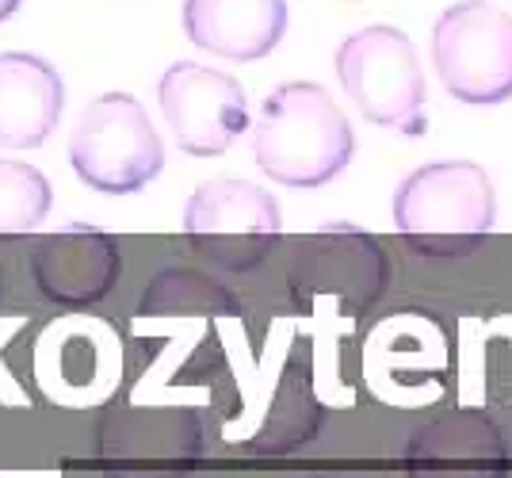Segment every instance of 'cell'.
Returning <instances> with one entry per match:
<instances>
[{
    "label": "cell",
    "mask_w": 512,
    "mask_h": 478,
    "mask_svg": "<svg viewBox=\"0 0 512 478\" xmlns=\"http://www.w3.org/2000/svg\"><path fill=\"white\" fill-rule=\"evenodd\" d=\"M493 180L474 161L421 165L394 192V226L409 249L432 261H459L493 234Z\"/></svg>",
    "instance_id": "cell-2"
},
{
    "label": "cell",
    "mask_w": 512,
    "mask_h": 478,
    "mask_svg": "<svg viewBox=\"0 0 512 478\" xmlns=\"http://www.w3.org/2000/svg\"><path fill=\"white\" fill-rule=\"evenodd\" d=\"M184 238L226 272H253L279 241V203L253 180H207L184 207Z\"/></svg>",
    "instance_id": "cell-6"
},
{
    "label": "cell",
    "mask_w": 512,
    "mask_h": 478,
    "mask_svg": "<svg viewBox=\"0 0 512 478\" xmlns=\"http://www.w3.org/2000/svg\"><path fill=\"white\" fill-rule=\"evenodd\" d=\"M65 108V85L43 54H0V146L35 150L54 134Z\"/></svg>",
    "instance_id": "cell-13"
},
{
    "label": "cell",
    "mask_w": 512,
    "mask_h": 478,
    "mask_svg": "<svg viewBox=\"0 0 512 478\" xmlns=\"http://www.w3.org/2000/svg\"><path fill=\"white\" fill-rule=\"evenodd\" d=\"M390 261L383 245L360 226L333 222L291 245V291L341 314H363L383 299Z\"/></svg>",
    "instance_id": "cell-7"
},
{
    "label": "cell",
    "mask_w": 512,
    "mask_h": 478,
    "mask_svg": "<svg viewBox=\"0 0 512 478\" xmlns=\"http://www.w3.org/2000/svg\"><path fill=\"white\" fill-rule=\"evenodd\" d=\"M172 142L192 157H218L249 131V100L230 73L199 62H176L157 81Z\"/></svg>",
    "instance_id": "cell-8"
},
{
    "label": "cell",
    "mask_w": 512,
    "mask_h": 478,
    "mask_svg": "<svg viewBox=\"0 0 512 478\" xmlns=\"http://www.w3.org/2000/svg\"><path fill=\"white\" fill-rule=\"evenodd\" d=\"M69 165L104 196H134L165 169V142L142 100L127 92L96 96L69 134Z\"/></svg>",
    "instance_id": "cell-3"
},
{
    "label": "cell",
    "mask_w": 512,
    "mask_h": 478,
    "mask_svg": "<svg viewBox=\"0 0 512 478\" xmlns=\"http://www.w3.org/2000/svg\"><path fill=\"white\" fill-rule=\"evenodd\" d=\"M31 283L58 306H92L107 299L123 272L115 234L88 222H65L31 245Z\"/></svg>",
    "instance_id": "cell-10"
},
{
    "label": "cell",
    "mask_w": 512,
    "mask_h": 478,
    "mask_svg": "<svg viewBox=\"0 0 512 478\" xmlns=\"http://www.w3.org/2000/svg\"><path fill=\"white\" fill-rule=\"evenodd\" d=\"M505 429L482 410H451L417 425L402 452L406 478H509Z\"/></svg>",
    "instance_id": "cell-11"
},
{
    "label": "cell",
    "mask_w": 512,
    "mask_h": 478,
    "mask_svg": "<svg viewBox=\"0 0 512 478\" xmlns=\"http://www.w3.org/2000/svg\"><path fill=\"white\" fill-rule=\"evenodd\" d=\"M432 62L459 104H505L512 96V16L490 0L451 4L432 27Z\"/></svg>",
    "instance_id": "cell-5"
},
{
    "label": "cell",
    "mask_w": 512,
    "mask_h": 478,
    "mask_svg": "<svg viewBox=\"0 0 512 478\" xmlns=\"http://www.w3.org/2000/svg\"><path fill=\"white\" fill-rule=\"evenodd\" d=\"M356 134L337 100L314 81H287L260 104L253 161L287 188H321L348 169Z\"/></svg>",
    "instance_id": "cell-1"
},
{
    "label": "cell",
    "mask_w": 512,
    "mask_h": 478,
    "mask_svg": "<svg viewBox=\"0 0 512 478\" xmlns=\"http://www.w3.org/2000/svg\"><path fill=\"white\" fill-rule=\"evenodd\" d=\"M54 192L35 165L0 157V238H27L43 226Z\"/></svg>",
    "instance_id": "cell-14"
},
{
    "label": "cell",
    "mask_w": 512,
    "mask_h": 478,
    "mask_svg": "<svg viewBox=\"0 0 512 478\" xmlns=\"http://www.w3.org/2000/svg\"><path fill=\"white\" fill-rule=\"evenodd\" d=\"M237 310L241 306L230 287L184 268L161 272L138 303V314H237Z\"/></svg>",
    "instance_id": "cell-15"
},
{
    "label": "cell",
    "mask_w": 512,
    "mask_h": 478,
    "mask_svg": "<svg viewBox=\"0 0 512 478\" xmlns=\"http://www.w3.org/2000/svg\"><path fill=\"white\" fill-rule=\"evenodd\" d=\"M180 20L199 50L230 62H256L287 35L291 12L287 0H184Z\"/></svg>",
    "instance_id": "cell-12"
},
{
    "label": "cell",
    "mask_w": 512,
    "mask_h": 478,
    "mask_svg": "<svg viewBox=\"0 0 512 478\" xmlns=\"http://www.w3.org/2000/svg\"><path fill=\"white\" fill-rule=\"evenodd\" d=\"M96 452L111 478H188L203 459L199 413L184 406L119 413L100 429Z\"/></svg>",
    "instance_id": "cell-9"
},
{
    "label": "cell",
    "mask_w": 512,
    "mask_h": 478,
    "mask_svg": "<svg viewBox=\"0 0 512 478\" xmlns=\"http://www.w3.org/2000/svg\"><path fill=\"white\" fill-rule=\"evenodd\" d=\"M23 0H0V23L8 20V16H12V12H16V8H20Z\"/></svg>",
    "instance_id": "cell-16"
},
{
    "label": "cell",
    "mask_w": 512,
    "mask_h": 478,
    "mask_svg": "<svg viewBox=\"0 0 512 478\" xmlns=\"http://www.w3.org/2000/svg\"><path fill=\"white\" fill-rule=\"evenodd\" d=\"M337 77L367 123L398 134L428 131L425 73L406 31L371 23L337 46Z\"/></svg>",
    "instance_id": "cell-4"
}]
</instances>
